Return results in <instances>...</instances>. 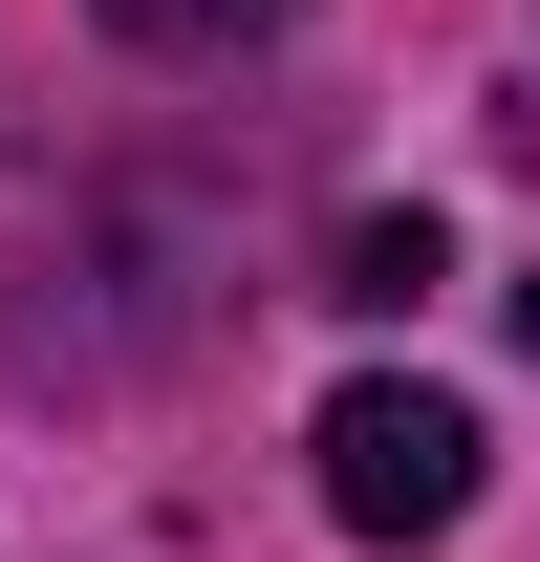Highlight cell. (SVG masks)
<instances>
[{"mask_svg": "<svg viewBox=\"0 0 540 562\" xmlns=\"http://www.w3.org/2000/svg\"><path fill=\"white\" fill-rule=\"evenodd\" d=\"M325 519L346 541H454L475 519V412L454 390H410V368H368V390H325Z\"/></svg>", "mask_w": 540, "mask_h": 562, "instance_id": "cell-1", "label": "cell"}, {"mask_svg": "<svg viewBox=\"0 0 540 562\" xmlns=\"http://www.w3.org/2000/svg\"><path fill=\"white\" fill-rule=\"evenodd\" d=\"M325 303H432V216H346V260H325Z\"/></svg>", "mask_w": 540, "mask_h": 562, "instance_id": "cell-2", "label": "cell"}, {"mask_svg": "<svg viewBox=\"0 0 540 562\" xmlns=\"http://www.w3.org/2000/svg\"><path fill=\"white\" fill-rule=\"evenodd\" d=\"M109 22H131V44H195V66H216V44H260V22H303V0H109Z\"/></svg>", "mask_w": 540, "mask_h": 562, "instance_id": "cell-3", "label": "cell"}, {"mask_svg": "<svg viewBox=\"0 0 540 562\" xmlns=\"http://www.w3.org/2000/svg\"><path fill=\"white\" fill-rule=\"evenodd\" d=\"M519 347H540V281H519Z\"/></svg>", "mask_w": 540, "mask_h": 562, "instance_id": "cell-4", "label": "cell"}]
</instances>
